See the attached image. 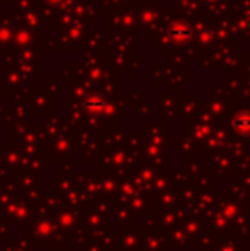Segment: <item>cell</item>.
Returning <instances> with one entry per match:
<instances>
[{"mask_svg":"<svg viewBox=\"0 0 250 251\" xmlns=\"http://www.w3.org/2000/svg\"><path fill=\"white\" fill-rule=\"evenodd\" d=\"M237 128L240 132H250V116H240V118H237Z\"/></svg>","mask_w":250,"mask_h":251,"instance_id":"cell-1","label":"cell"}]
</instances>
